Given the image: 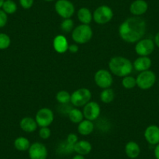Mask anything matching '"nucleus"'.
Segmentation results:
<instances>
[{
  "mask_svg": "<svg viewBox=\"0 0 159 159\" xmlns=\"http://www.w3.org/2000/svg\"><path fill=\"white\" fill-rule=\"evenodd\" d=\"M146 21L140 16L129 17L123 21L119 27V36L127 43H136L146 34Z\"/></svg>",
  "mask_w": 159,
  "mask_h": 159,
  "instance_id": "nucleus-1",
  "label": "nucleus"
},
{
  "mask_svg": "<svg viewBox=\"0 0 159 159\" xmlns=\"http://www.w3.org/2000/svg\"><path fill=\"white\" fill-rule=\"evenodd\" d=\"M108 68L112 74L119 77L129 76L133 71V63L127 58L123 56H115L110 59Z\"/></svg>",
  "mask_w": 159,
  "mask_h": 159,
  "instance_id": "nucleus-2",
  "label": "nucleus"
},
{
  "mask_svg": "<svg viewBox=\"0 0 159 159\" xmlns=\"http://www.w3.org/2000/svg\"><path fill=\"white\" fill-rule=\"evenodd\" d=\"M93 36L92 28L88 24H80L72 31V39L76 44L84 45L91 41Z\"/></svg>",
  "mask_w": 159,
  "mask_h": 159,
  "instance_id": "nucleus-3",
  "label": "nucleus"
},
{
  "mask_svg": "<svg viewBox=\"0 0 159 159\" xmlns=\"http://www.w3.org/2000/svg\"><path fill=\"white\" fill-rule=\"evenodd\" d=\"M91 97L92 94L89 89L85 88H79L71 94L70 102L76 108L84 107L86 104L91 102Z\"/></svg>",
  "mask_w": 159,
  "mask_h": 159,
  "instance_id": "nucleus-4",
  "label": "nucleus"
},
{
  "mask_svg": "<svg viewBox=\"0 0 159 159\" xmlns=\"http://www.w3.org/2000/svg\"><path fill=\"white\" fill-rule=\"evenodd\" d=\"M137 86L142 90H148L152 88L156 82V75L151 70L140 72L136 78Z\"/></svg>",
  "mask_w": 159,
  "mask_h": 159,
  "instance_id": "nucleus-5",
  "label": "nucleus"
},
{
  "mask_svg": "<svg viewBox=\"0 0 159 159\" xmlns=\"http://www.w3.org/2000/svg\"><path fill=\"white\" fill-rule=\"evenodd\" d=\"M113 18V11L108 6H101L94 10L93 13V20L100 25L108 24Z\"/></svg>",
  "mask_w": 159,
  "mask_h": 159,
  "instance_id": "nucleus-6",
  "label": "nucleus"
},
{
  "mask_svg": "<svg viewBox=\"0 0 159 159\" xmlns=\"http://www.w3.org/2000/svg\"><path fill=\"white\" fill-rule=\"evenodd\" d=\"M55 10L63 19L71 18L75 13V7L69 0H58L55 4Z\"/></svg>",
  "mask_w": 159,
  "mask_h": 159,
  "instance_id": "nucleus-7",
  "label": "nucleus"
},
{
  "mask_svg": "<svg viewBox=\"0 0 159 159\" xmlns=\"http://www.w3.org/2000/svg\"><path fill=\"white\" fill-rule=\"evenodd\" d=\"M54 113L50 108H42L37 111L35 120L40 127H48L54 121Z\"/></svg>",
  "mask_w": 159,
  "mask_h": 159,
  "instance_id": "nucleus-8",
  "label": "nucleus"
},
{
  "mask_svg": "<svg viewBox=\"0 0 159 159\" xmlns=\"http://www.w3.org/2000/svg\"><path fill=\"white\" fill-rule=\"evenodd\" d=\"M94 82L98 87L102 89L111 88L113 83L111 72L103 69L98 70L94 74Z\"/></svg>",
  "mask_w": 159,
  "mask_h": 159,
  "instance_id": "nucleus-9",
  "label": "nucleus"
},
{
  "mask_svg": "<svg viewBox=\"0 0 159 159\" xmlns=\"http://www.w3.org/2000/svg\"><path fill=\"white\" fill-rule=\"evenodd\" d=\"M155 45L153 40L150 38H142L137 42L135 52L139 56H149L154 52Z\"/></svg>",
  "mask_w": 159,
  "mask_h": 159,
  "instance_id": "nucleus-10",
  "label": "nucleus"
},
{
  "mask_svg": "<svg viewBox=\"0 0 159 159\" xmlns=\"http://www.w3.org/2000/svg\"><path fill=\"white\" fill-rule=\"evenodd\" d=\"M48 154V149L45 145L40 142L31 143L28 149L30 159H47Z\"/></svg>",
  "mask_w": 159,
  "mask_h": 159,
  "instance_id": "nucleus-11",
  "label": "nucleus"
},
{
  "mask_svg": "<svg viewBox=\"0 0 159 159\" xmlns=\"http://www.w3.org/2000/svg\"><path fill=\"white\" fill-rule=\"evenodd\" d=\"M82 111L85 119L93 122L100 116L101 107L96 102H89L84 106Z\"/></svg>",
  "mask_w": 159,
  "mask_h": 159,
  "instance_id": "nucleus-12",
  "label": "nucleus"
},
{
  "mask_svg": "<svg viewBox=\"0 0 159 159\" xmlns=\"http://www.w3.org/2000/svg\"><path fill=\"white\" fill-rule=\"evenodd\" d=\"M144 138L151 145H157L159 143V126L151 125L148 126L144 131Z\"/></svg>",
  "mask_w": 159,
  "mask_h": 159,
  "instance_id": "nucleus-13",
  "label": "nucleus"
},
{
  "mask_svg": "<svg viewBox=\"0 0 159 159\" xmlns=\"http://www.w3.org/2000/svg\"><path fill=\"white\" fill-rule=\"evenodd\" d=\"M148 10V4L144 0H135L129 7V11L134 16H140Z\"/></svg>",
  "mask_w": 159,
  "mask_h": 159,
  "instance_id": "nucleus-14",
  "label": "nucleus"
},
{
  "mask_svg": "<svg viewBox=\"0 0 159 159\" xmlns=\"http://www.w3.org/2000/svg\"><path fill=\"white\" fill-rule=\"evenodd\" d=\"M151 64H152V62L149 56H139L137 59L134 60L133 66L137 71L140 73V72L150 70Z\"/></svg>",
  "mask_w": 159,
  "mask_h": 159,
  "instance_id": "nucleus-15",
  "label": "nucleus"
},
{
  "mask_svg": "<svg viewBox=\"0 0 159 159\" xmlns=\"http://www.w3.org/2000/svg\"><path fill=\"white\" fill-rule=\"evenodd\" d=\"M53 48L55 51L59 54H62L68 51L69 43L66 38L63 35H57L53 40Z\"/></svg>",
  "mask_w": 159,
  "mask_h": 159,
  "instance_id": "nucleus-16",
  "label": "nucleus"
},
{
  "mask_svg": "<svg viewBox=\"0 0 159 159\" xmlns=\"http://www.w3.org/2000/svg\"><path fill=\"white\" fill-rule=\"evenodd\" d=\"M20 127L23 131L26 133H33L38 128V124L35 119L29 116L23 118L20 122Z\"/></svg>",
  "mask_w": 159,
  "mask_h": 159,
  "instance_id": "nucleus-17",
  "label": "nucleus"
},
{
  "mask_svg": "<svg viewBox=\"0 0 159 159\" xmlns=\"http://www.w3.org/2000/svg\"><path fill=\"white\" fill-rule=\"evenodd\" d=\"M74 152H76L78 154H81V155H88L92 151V145L90 142L87 140H78L75 143L74 147Z\"/></svg>",
  "mask_w": 159,
  "mask_h": 159,
  "instance_id": "nucleus-18",
  "label": "nucleus"
},
{
  "mask_svg": "<svg viewBox=\"0 0 159 159\" xmlns=\"http://www.w3.org/2000/svg\"><path fill=\"white\" fill-rule=\"evenodd\" d=\"M125 153L129 158L135 159L140 155V148L135 141H129L125 146Z\"/></svg>",
  "mask_w": 159,
  "mask_h": 159,
  "instance_id": "nucleus-19",
  "label": "nucleus"
},
{
  "mask_svg": "<svg viewBox=\"0 0 159 159\" xmlns=\"http://www.w3.org/2000/svg\"><path fill=\"white\" fill-rule=\"evenodd\" d=\"M94 125L92 121H90L88 119L83 120L78 124L77 131L80 135L88 136L94 131Z\"/></svg>",
  "mask_w": 159,
  "mask_h": 159,
  "instance_id": "nucleus-20",
  "label": "nucleus"
},
{
  "mask_svg": "<svg viewBox=\"0 0 159 159\" xmlns=\"http://www.w3.org/2000/svg\"><path fill=\"white\" fill-rule=\"evenodd\" d=\"M77 18L82 24L89 25L93 20V14L89 9L82 7L77 11Z\"/></svg>",
  "mask_w": 159,
  "mask_h": 159,
  "instance_id": "nucleus-21",
  "label": "nucleus"
},
{
  "mask_svg": "<svg viewBox=\"0 0 159 159\" xmlns=\"http://www.w3.org/2000/svg\"><path fill=\"white\" fill-rule=\"evenodd\" d=\"M15 148L19 151H28L30 146V140L24 137H19L14 140Z\"/></svg>",
  "mask_w": 159,
  "mask_h": 159,
  "instance_id": "nucleus-22",
  "label": "nucleus"
},
{
  "mask_svg": "<svg viewBox=\"0 0 159 159\" xmlns=\"http://www.w3.org/2000/svg\"><path fill=\"white\" fill-rule=\"evenodd\" d=\"M69 119H70V121L73 123H78L84 120V114L83 111H80V109H78L77 108H71L70 111V112L68 113Z\"/></svg>",
  "mask_w": 159,
  "mask_h": 159,
  "instance_id": "nucleus-23",
  "label": "nucleus"
},
{
  "mask_svg": "<svg viewBox=\"0 0 159 159\" xmlns=\"http://www.w3.org/2000/svg\"><path fill=\"white\" fill-rule=\"evenodd\" d=\"M100 98L103 103L109 104L114 100L115 98V92L111 88H105L103 89L100 94Z\"/></svg>",
  "mask_w": 159,
  "mask_h": 159,
  "instance_id": "nucleus-24",
  "label": "nucleus"
},
{
  "mask_svg": "<svg viewBox=\"0 0 159 159\" xmlns=\"http://www.w3.org/2000/svg\"><path fill=\"white\" fill-rule=\"evenodd\" d=\"M2 10L8 14H13L17 10V6L13 0H5L2 7Z\"/></svg>",
  "mask_w": 159,
  "mask_h": 159,
  "instance_id": "nucleus-25",
  "label": "nucleus"
},
{
  "mask_svg": "<svg viewBox=\"0 0 159 159\" xmlns=\"http://www.w3.org/2000/svg\"><path fill=\"white\" fill-rule=\"evenodd\" d=\"M56 100L60 105H66L70 103L71 99V94L66 91H59L56 94Z\"/></svg>",
  "mask_w": 159,
  "mask_h": 159,
  "instance_id": "nucleus-26",
  "label": "nucleus"
},
{
  "mask_svg": "<svg viewBox=\"0 0 159 159\" xmlns=\"http://www.w3.org/2000/svg\"><path fill=\"white\" fill-rule=\"evenodd\" d=\"M122 85L126 89H133L137 86V81L136 78L132 76H126L123 77L122 80Z\"/></svg>",
  "mask_w": 159,
  "mask_h": 159,
  "instance_id": "nucleus-27",
  "label": "nucleus"
},
{
  "mask_svg": "<svg viewBox=\"0 0 159 159\" xmlns=\"http://www.w3.org/2000/svg\"><path fill=\"white\" fill-rule=\"evenodd\" d=\"M11 45L10 36L5 33H0V50L7 49Z\"/></svg>",
  "mask_w": 159,
  "mask_h": 159,
  "instance_id": "nucleus-28",
  "label": "nucleus"
},
{
  "mask_svg": "<svg viewBox=\"0 0 159 159\" xmlns=\"http://www.w3.org/2000/svg\"><path fill=\"white\" fill-rule=\"evenodd\" d=\"M73 27H74V22L71 18H68V19H64L62 22L61 23L60 27L62 30V31L66 32V33H70V32L73 31Z\"/></svg>",
  "mask_w": 159,
  "mask_h": 159,
  "instance_id": "nucleus-29",
  "label": "nucleus"
},
{
  "mask_svg": "<svg viewBox=\"0 0 159 159\" xmlns=\"http://www.w3.org/2000/svg\"><path fill=\"white\" fill-rule=\"evenodd\" d=\"M73 145L70 144V143H67V141L62 142L60 144L58 147V150L60 151L61 153H63V154H71L72 152L74 151V149H73Z\"/></svg>",
  "mask_w": 159,
  "mask_h": 159,
  "instance_id": "nucleus-30",
  "label": "nucleus"
},
{
  "mask_svg": "<svg viewBox=\"0 0 159 159\" xmlns=\"http://www.w3.org/2000/svg\"><path fill=\"white\" fill-rule=\"evenodd\" d=\"M39 136L43 140H47L51 136V130L48 127H41L39 129Z\"/></svg>",
  "mask_w": 159,
  "mask_h": 159,
  "instance_id": "nucleus-31",
  "label": "nucleus"
},
{
  "mask_svg": "<svg viewBox=\"0 0 159 159\" xmlns=\"http://www.w3.org/2000/svg\"><path fill=\"white\" fill-rule=\"evenodd\" d=\"M8 22V16L2 10H0V28L5 27Z\"/></svg>",
  "mask_w": 159,
  "mask_h": 159,
  "instance_id": "nucleus-32",
  "label": "nucleus"
},
{
  "mask_svg": "<svg viewBox=\"0 0 159 159\" xmlns=\"http://www.w3.org/2000/svg\"><path fill=\"white\" fill-rule=\"evenodd\" d=\"M20 4L22 7V8L25 10L31 8L34 4V0H20Z\"/></svg>",
  "mask_w": 159,
  "mask_h": 159,
  "instance_id": "nucleus-33",
  "label": "nucleus"
},
{
  "mask_svg": "<svg viewBox=\"0 0 159 159\" xmlns=\"http://www.w3.org/2000/svg\"><path fill=\"white\" fill-rule=\"evenodd\" d=\"M66 140L68 143L74 146L75 143L78 141V137L75 134H70L67 136V138Z\"/></svg>",
  "mask_w": 159,
  "mask_h": 159,
  "instance_id": "nucleus-34",
  "label": "nucleus"
},
{
  "mask_svg": "<svg viewBox=\"0 0 159 159\" xmlns=\"http://www.w3.org/2000/svg\"><path fill=\"white\" fill-rule=\"evenodd\" d=\"M79 50V47H78L77 45L76 44H73V45H69V48H68V51L71 53H76Z\"/></svg>",
  "mask_w": 159,
  "mask_h": 159,
  "instance_id": "nucleus-35",
  "label": "nucleus"
},
{
  "mask_svg": "<svg viewBox=\"0 0 159 159\" xmlns=\"http://www.w3.org/2000/svg\"><path fill=\"white\" fill-rule=\"evenodd\" d=\"M154 157L156 159H159V143H157V145H155V148L154 150Z\"/></svg>",
  "mask_w": 159,
  "mask_h": 159,
  "instance_id": "nucleus-36",
  "label": "nucleus"
},
{
  "mask_svg": "<svg viewBox=\"0 0 159 159\" xmlns=\"http://www.w3.org/2000/svg\"><path fill=\"white\" fill-rule=\"evenodd\" d=\"M154 45H155L157 48H159V31L157 32V33L155 34V36H154Z\"/></svg>",
  "mask_w": 159,
  "mask_h": 159,
  "instance_id": "nucleus-37",
  "label": "nucleus"
},
{
  "mask_svg": "<svg viewBox=\"0 0 159 159\" xmlns=\"http://www.w3.org/2000/svg\"><path fill=\"white\" fill-rule=\"evenodd\" d=\"M72 159H85V157H84V155L76 154V155L73 156V157Z\"/></svg>",
  "mask_w": 159,
  "mask_h": 159,
  "instance_id": "nucleus-38",
  "label": "nucleus"
},
{
  "mask_svg": "<svg viewBox=\"0 0 159 159\" xmlns=\"http://www.w3.org/2000/svg\"><path fill=\"white\" fill-rule=\"evenodd\" d=\"M4 1H5V0H0V8H2V4H3Z\"/></svg>",
  "mask_w": 159,
  "mask_h": 159,
  "instance_id": "nucleus-39",
  "label": "nucleus"
},
{
  "mask_svg": "<svg viewBox=\"0 0 159 159\" xmlns=\"http://www.w3.org/2000/svg\"><path fill=\"white\" fill-rule=\"evenodd\" d=\"M45 1H46V2H52L54 0H45Z\"/></svg>",
  "mask_w": 159,
  "mask_h": 159,
  "instance_id": "nucleus-40",
  "label": "nucleus"
},
{
  "mask_svg": "<svg viewBox=\"0 0 159 159\" xmlns=\"http://www.w3.org/2000/svg\"><path fill=\"white\" fill-rule=\"evenodd\" d=\"M158 103H159V98H158Z\"/></svg>",
  "mask_w": 159,
  "mask_h": 159,
  "instance_id": "nucleus-41",
  "label": "nucleus"
}]
</instances>
